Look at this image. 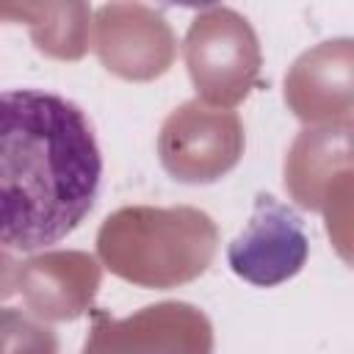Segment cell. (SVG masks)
Masks as SVG:
<instances>
[{
    "label": "cell",
    "mask_w": 354,
    "mask_h": 354,
    "mask_svg": "<svg viewBox=\"0 0 354 354\" xmlns=\"http://www.w3.org/2000/svg\"><path fill=\"white\" fill-rule=\"evenodd\" d=\"M163 6H180V8H207V6H216L218 0H158Z\"/></svg>",
    "instance_id": "obj_3"
},
{
    "label": "cell",
    "mask_w": 354,
    "mask_h": 354,
    "mask_svg": "<svg viewBox=\"0 0 354 354\" xmlns=\"http://www.w3.org/2000/svg\"><path fill=\"white\" fill-rule=\"evenodd\" d=\"M307 254L310 241L301 216L271 194L254 196L252 218L227 246L230 268L257 288L288 282L301 271Z\"/></svg>",
    "instance_id": "obj_2"
},
{
    "label": "cell",
    "mask_w": 354,
    "mask_h": 354,
    "mask_svg": "<svg viewBox=\"0 0 354 354\" xmlns=\"http://www.w3.org/2000/svg\"><path fill=\"white\" fill-rule=\"evenodd\" d=\"M102 152L86 111L41 88L0 91V243L39 252L91 213Z\"/></svg>",
    "instance_id": "obj_1"
}]
</instances>
